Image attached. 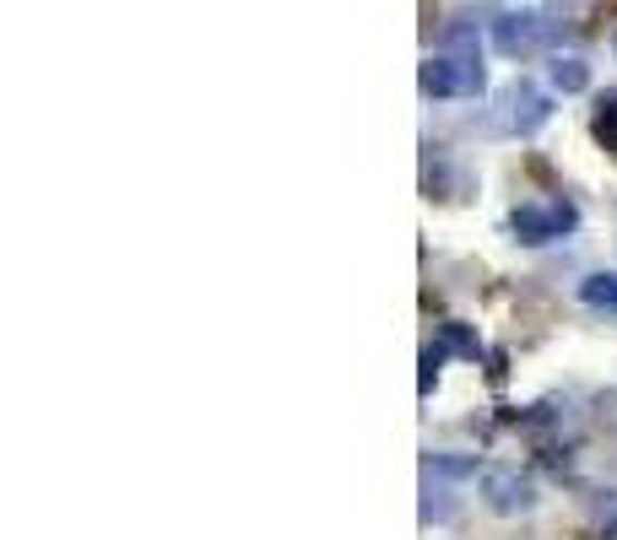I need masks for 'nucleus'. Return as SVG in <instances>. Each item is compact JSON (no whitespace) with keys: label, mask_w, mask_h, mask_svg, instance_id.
<instances>
[{"label":"nucleus","mask_w":617,"mask_h":540,"mask_svg":"<svg viewBox=\"0 0 617 540\" xmlns=\"http://www.w3.org/2000/svg\"><path fill=\"white\" fill-rule=\"evenodd\" d=\"M504 109H509V131L515 135H536L547 120H553V98L536 93L531 82H515L509 98H504Z\"/></svg>","instance_id":"obj_5"},{"label":"nucleus","mask_w":617,"mask_h":540,"mask_svg":"<svg viewBox=\"0 0 617 540\" xmlns=\"http://www.w3.org/2000/svg\"><path fill=\"white\" fill-rule=\"evenodd\" d=\"M445 54H456V60H476V54H482L476 22H471V16H456V22L445 27Z\"/></svg>","instance_id":"obj_10"},{"label":"nucleus","mask_w":617,"mask_h":540,"mask_svg":"<svg viewBox=\"0 0 617 540\" xmlns=\"http://www.w3.org/2000/svg\"><path fill=\"white\" fill-rule=\"evenodd\" d=\"M445 519H456V503H450V492H439L428 481V492H423V525H445Z\"/></svg>","instance_id":"obj_14"},{"label":"nucleus","mask_w":617,"mask_h":540,"mask_svg":"<svg viewBox=\"0 0 617 540\" xmlns=\"http://www.w3.org/2000/svg\"><path fill=\"white\" fill-rule=\"evenodd\" d=\"M418 87H423V98H471V76L456 54H428L418 71Z\"/></svg>","instance_id":"obj_4"},{"label":"nucleus","mask_w":617,"mask_h":540,"mask_svg":"<svg viewBox=\"0 0 617 540\" xmlns=\"http://www.w3.org/2000/svg\"><path fill=\"white\" fill-rule=\"evenodd\" d=\"M547 16L542 11H504V16H493V49L504 54V60H520V54H531L536 44H547Z\"/></svg>","instance_id":"obj_3"},{"label":"nucleus","mask_w":617,"mask_h":540,"mask_svg":"<svg viewBox=\"0 0 617 540\" xmlns=\"http://www.w3.org/2000/svg\"><path fill=\"white\" fill-rule=\"evenodd\" d=\"M434 341H439L450 357H465V363H476V357H482V335H476L471 324H461V319H445Z\"/></svg>","instance_id":"obj_7"},{"label":"nucleus","mask_w":617,"mask_h":540,"mask_svg":"<svg viewBox=\"0 0 617 540\" xmlns=\"http://www.w3.org/2000/svg\"><path fill=\"white\" fill-rule=\"evenodd\" d=\"M547 87L564 93V98H574V93L591 87V65H585L580 54H553V65H547Z\"/></svg>","instance_id":"obj_6"},{"label":"nucleus","mask_w":617,"mask_h":540,"mask_svg":"<svg viewBox=\"0 0 617 540\" xmlns=\"http://www.w3.org/2000/svg\"><path fill=\"white\" fill-rule=\"evenodd\" d=\"M423 184H428V195H439V200H461L465 189H471V179H465L461 168H450L445 157L428 162V179H423Z\"/></svg>","instance_id":"obj_8"},{"label":"nucleus","mask_w":617,"mask_h":540,"mask_svg":"<svg viewBox=\"0 0 617 540\" xmlns=\"http://www.w3.org/2000/svg\"><path fill=\"white\" fill-rule=\"evenodd\" d=\"M482 498H487V508L504 514V519H520V514L536 508V487H531V476H520V470H509V465L482 470Z\"/></svg>","instance_id":"obj_2"},{"label":"nucleus","mask_w":617,"mask_h":540,"mask_svg":"<svg viewBox=\"0 0 617 540\" xmlns=\"http://www.w3.org/2000/svg\"><path fill=\"white\" fill-rule=\"evenodd\" d=\"M445 357H450V352H445L439 341H428V346H423V357H418V363H423V373H418V390H423V395H434V384H439V368H445Z\"/></svg>","instance_id":"obj_13"},{"label":"nucleus","mask_w":617,"mask_h":540,"mask_svg":"<svg viewBox=\"0 0 617 540\" xmlns=\"http://www.w3.org/2000/svg\"><path fill=\"white\" fill-rule=\"evenodd\" d=\"M596 146L607 151V157H617V98H602V114H596Z\"/></svg>","instance_id":"obj_12"},{"label":"nucleus","mask_w":617,"mask_h":540,"mask_svg":"<svg viewBox=\"0 0 617 540\" xmlns=\"http://www.w3.org/2000/svg\"><path fill=\"white\" fill-rule=\"evenodd\" d=\"M482 465L476 454H428V476H445V481H471Z\"/></svg>","instance_id":"obj_11"},{"label":"nucleus","mask_w":617,"mask_h":540,"mask_svg":"<svg viewBox=\"0 0 617 540\" xmlns=\"http://www.w3.org/2000/svg\"><path fill=\"white\" fill-rule=\"evenodd\" d=\"M580 228V211L569 206V200H547V206H515L509 211V233L520 238V244H531V249H542V244H558V238H569Z\"/></svg>","instance_id":"obj_1"},{"label":"nucleus","mask_w":617,"mask_h":540,"mask_svg":"<svg viewBox=\"0 0 617 540\" xmlns=\"http://www.w3.org/2000/svg\"><path fill=\"white\" fill-rule=\"evenodd\" d=\"M580 303H585V308H596V314H613V319H617V275H613V270L585 275V281H580Z\"/></svg>","instance_id":"obj_9"}]
</instances>
